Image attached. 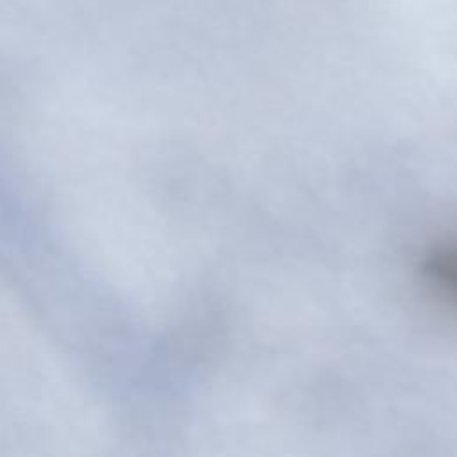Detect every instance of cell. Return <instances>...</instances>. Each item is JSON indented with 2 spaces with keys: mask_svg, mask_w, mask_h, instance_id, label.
<instances>
[{
  "mask_svg": "<svg viewBox=\"0 0 457 457\" xmlns=\"http://www.w3.org/2000/svg\"><path fill=\"white\" fill-rule=\"evenodd\" d=\"M430 275L445 298L457 305V243L437 250L430 262Z\"/></svg>",
  "mask_w": 457,
  "mask_h": 457,
  "instance_id": "cell-1",
  "label": "cell"
}]
</instances>
